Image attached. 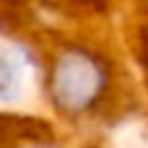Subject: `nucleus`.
<instances>
[{
	"label": "nucleus",
	"mask_w": 148,
	"mask_h": 148,
	"mask_svg": "<svg viewBox=\"0 0 148 148\" xmlns=\"http://www.w3.org/2000/svg\"><path fill=\"white\" fill-rule=\"evenodd\" d=\"M26 57L18 49H3L0 52V96L13 99L23 83Z\"/></svg>",
	"instance_id": "f03ea898"
},
{
	"label": "nucleus",
	"mask_w": 148,
	"mask_h": 148,
	"mask_svg": "<svg viewBox=\"0 0 148 148\" xmlns=\"http://www.w3.org/2000/svg\"><path fill=\"white\" fill-rule=\"evenodd\" d=\"M107 88L104 60L88 49L68 47L57 52L49 70V94L60 112L83 114L91 109Z\"/></svg>",
	"instance_id": "f257e3e1"
}]
</instances>
